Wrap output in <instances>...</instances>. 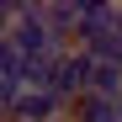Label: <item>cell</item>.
<instances>
[{
	"label": "cell",
	"mask_w": 122,
	"mask_h": 122,
	"mask_svg": "<svg viewBox=\"0 0 122 122\" xmlns=\"http://www.w3.org/2000/svg\"><path fill=\"white\" fill-rule=\"evenodd\" d=\"M74 122H122V101H106V96H80L69 106Z\"/></svg>",
	"instance_id": "cell-1"
},
{
	"label": "cell",
	"mask_w": 122,
	"mask_h": 122,
	"mask_svg": "<svg viewBox=\"0 0 122 122\" xmlns=\"http://www.w3.org/2000/svg\"><path fill=\"white\" fill-rule=\"evenodd\" d=\"M58 122H74V117H58Z\"/></svg>",
	"instance_id": "cell-3"
},
{
	"label": "cell",
	"mask_w": 122,
	"mask_h": 122,
	"mask_svg": "<svg viewBox=\"0 0 122 122\" xmlns=\"http://www.w3.org/2000/svg\"><path fill=\"white\" fill-rule=\"evenodd\" d=\"M117 32H122V5H117Z\"/></svg>",
	"instance_id": "cell-2"
}]
</instances>
